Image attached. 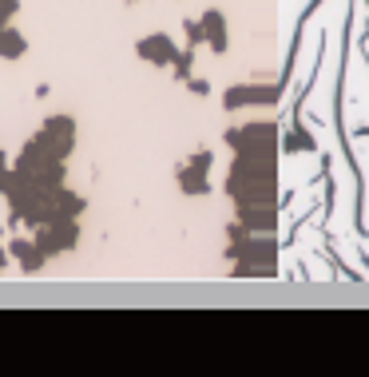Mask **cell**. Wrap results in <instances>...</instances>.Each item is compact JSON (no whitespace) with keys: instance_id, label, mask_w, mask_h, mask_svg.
Masks as SVG:
<instances>
[{"instance_id":"obj_1","label":"cell","mask_w":369,"mask_h":377,"mask_svg":"<svg viewBox=\"0 0 369 377\" xmlns=\"http://www.w3.org/2000/svg\"><path fill=\"white\" fill-rule=\"evenodd\" d=\"M76 242H80V222L76 219H48L36 226V246L48 254H68L76 251Z\"/></svg>"},{"instance_id":"obj_2","label":"cell","mask_w":369,"mask_h":377,"mask_svg":"<svg viewBox=\"0 0 369 377\" xmlns=\"http://www.w3.org/2000/svg\"><path fill=\"white\" fill-rule=\"evenodd\" d=\"M36 143L44 151H52L56 159H68L76 151V119L72 115H48L44 119V131L36 135Z\"/></svg>"},{"instance_id":"obj_3","label":"cell","mask_w":369,"mask_h":377,"mask_svg":"<svg viewBox=\"0 0 369 377\" xmlns=\"http://www.w3.org/2000/svg\"><path fill=\"white\" fill-rule=\"evenodd\" d=\"M207 171H210V151H199L195 159H187V163L179 167L175 179H179V187L187 191V195H207V191H210Z\"/></svg>"},{"instance_id":"obj_4","label":"cell","mask_w":369,"mask_h":377,"mask_svg":"<svg viewBox=\"0 0 369 377\" xmlns=\"http://www.w3.org/2000/svg\"><path fill=\"white\" fill-rule=\"evenodd\" d=\"M135 52H139V60H143V64H155V68H159V64L175 60L179 48H175V40H171L167 32H147L143 40L135 44Z\"/></svg>"},{"instance_id":"obj_5","label":"cell","mask_w":369,"mask_h":377,"mask_svg":"<svg viewBox=\"0 0 369 377\" xmlns=\"http://www.w3.org/2000/svg\"><path fill=\"white\" fill-rule=\"evenodd\" d=\"M274 95H278V88H250V84H239V88L226 92V108L235 111V108H242V104H270Z\"/></svg>"},{"instance_id":"obj_6","label":"cell","mask_w":369,"mask_h":377,"mask_svg":"<svg viewBox=\"0 0 369 377\" xmlns=\"http://www.w3.org/2000/svg\"><path fill=\"white\" fill-rule=\"evenodd\" d=\"M199 24H203V40H207L215 52H226V16L210 8V12L199 16Z\"/></svg>"},{"instance_id":"obj_7","label":"cell","mask_w":369,"mask_h":377,"mask_svg":"<svg viewBox=\"0 0 369 377\" xmlns=\"http://www.w3.org/2000/svg\"><path fill=\"white\" fill-rule=\"evenodd\" d=\"M8 251L17 254V262H20L24 270H28V274H40V270H44V262H48V254L40 251L36 242H28V238H17V242H12Z\"/></svg>"},{"instance_id":"obj_8","label":"cell","mask_w":369,"mask_h":377,"mask_svg":"<svg viewBox=\"0 0 369 377\" xmlns=\"http://www.w3.org/2000/svg\"><path fill=\"white\" fill-rule=\"evenodd\" d=\"M24 52H28V40H24L17 28L0 24V56H4V60H20Z\"/></svg>"},{"instance_id":"obj_9","label":"cell","mask_w":369,"mask_h":377,"mask_svg":"<svg viewBox=\"0 0 369 377\" xmlns=\"http://www.w3.org/2000/svg\"><path fill=\"white\" fill-rule=\"evenodd\" d=\"M175 79H191V64H195V52L187 48V52H175Z\"/></svg>"},{"instance_id":"obj_10","label":"cell","mask_w":369,"mask_h":377,"mask_svg":"<svg viewBox=\"0 0 369 377\" xmlns=\"http://www.w3.org/2000/svg\"><path fill=\"white\" fill-rule=\"evenodd\" d=\"M187 88H191L195 95H207V92H210V84H207V79H187Z\"/></svg>"},{"instance_id":"obj_11","label":"cell","mask_w":369,"mask_h":377,"mask_svg":"<svg viewBox=\"0 0 369 377\" xmlns=\"http://www.w3.org/2000/svg\"><path fill=\"white\" fill-rule=\"evenodd\" d=\"M0 12L8 16V12H17V0H0Z\"/></svg>"}]
</instances>
